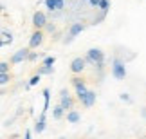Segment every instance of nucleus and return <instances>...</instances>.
<instances>
[{"label":"nucleus","instance_id":"obj_1","mask_svg":"<svg viewBox=\"0 0 146 139\" xmlns=\"http://www.w3.org/2000/svg\"><path fill=\"white\" fill-rule=\"evenodd\" d=\"M83 58H85L87 65H92L94 69H98L99 72H103V67H105V53L101 51L99 47H90Z\"/></svg>","mask_w":146,"mask_h":139},{"label":"nucleus","instance_id":"obj_2","mask_svg":"<svg viewBox=\"0 0 146 139\" xmlns=\"http://www.w3.org/2000/svg\"><path fill=\"white\" fill-rule=\"evenodd\" d=\"M110 72H112V78H115V80L123 81L125 78L128 76V70H126V63L123 62L121 58L114 56L112 58V67H110Z\"/></svg>","mask_w":146,"mask_h":139},{"label":"nucleus","instance_id":"obj_3","mask_svg":"<svg viewBox=\"0 0 146 139\" xmlns=\"http://www.w3.org/2000/svg\"><path fill=\"white\" fill-rule=\"evenodd\" d=\"M43 38H45V33H43V29H35L33 31V35H31V38H29V49H38L43 43Z\"/></svg>","mask_w":146,"mask_h":139},{"label":"nucleus","instance_id":"obj_4","mask_svg":"<svg viewBox=\"0 0 146 139\" xmlns=\"http://www.w3.org/2000/svg\"><path fill=\"white\" fill-rule=\"evenodd\" d=\"M78 99H80V103H81L85 108H90V107H94V105H96V101H98V94H96V90H90V88H88V90L83 94V96H80Z\"/></svg>","mask_w":146,"mask_h":139},{"label":"nucleus","instance_id":"obj_5","mask_svg":"<svg viewBox=\"0 0 146 139\" xmlns=\"http://www.w3.org/2000/svg\"><path fill=\"white\" fill-rule=\"evenodd\" d=\"M29 51H31L29 47H22V49H18V51L13 53V56L9 58V63H11V65L24 63V62H25V58H27V54H29Z\"/></svg>","mask_w":146,"mask_h":139},{"label":"nucleus","instance_id":"obj_6","mask_svg":"<svg viewBox=\"0 0 146 139\" xmlns=\"http://www.w3.org/2000/svg\"><path fill=\"white\" fill-rule=\"evenodd\" d=\"M47 24V15L42 9H38L33 13V27L35 29H43V25Z\"/></svg>","mask_w":146,"mask_h":139},{"label":"nucleus","instance_id":"obj_7","mask_svg":"<svg viewBox=\"0 0 146 139\" xmlns=\"http://www.w3.org/2000/svg\"><path fill=\"white\" fill-rule=\"evenodd\" d=\"M85 69H87V62H85V58L76 56V58L70 62V72H72V74H81V72L85 70Z\"/></svg>","mask_w":146,"mask_h":139},{"label":"nucleus","instance_id":"obj_8","mask_svg":"<svg viewBox=\"0 0 146 139\" xmlns=\"http://www.w3.org/2000/svg\"><path fill=\"white\" fill-rule=\"evenodd\" d=\"M43 5L52 13V11H61L65 7V0H43Z\"/></svg>","mask_w":146,"mask_h":139},{"label":"nucleus","instance_id":"obj_9","mask_svg":"<svg viewBox=\"0 0 146 139\" xmlns=\"http://www.w3.org/2000/svg\"><path fill=\"white\" fill-rule=\"evenodd\" d=\"M60 105L63 107V110L67 112V110L74 108V98H72L69 92H67V94H61V96H60Z\"/></svg>","mask_w":146,"mask_h":139},{"label":"nucleus","instance_id":"obj_10","mask_svg":"<svg viewBox=\"0 0 146 139\" xmlns=\"http://www.w3.org/2000/svg\"><path fill=\"white\" fill-rule=\"evenodd\" d=\"M83 31H85V24H83V22H74V24H70V27H69V36L76 38L78 35H81Z\"/></svg>","mask_w":146,"mask_h":139},{"label":"nucleus","instance_id":"obj_11","mask_svg":"<svg viewBox=\"0 0 146 139\" xmlns=\"http://www.w3.org/2000/svg\"><path fill=\"white\" fill-rule=\"evenodd\" d=\"M45 118H47V114H40V118L36 119V123H35V134H42L43 130L47 128V121H45Z\"/></svg>","mask_w":146,"mask_h":139},{"label":"nucleus","instance_id":"obj_12","mask_svg":"<svg viewBox=\"0 0 146 139\" xmlns=\"http://www.w3.org/2000/svg\"><path fill=\"white\" fill-rule=\"evenodd\" d=\"M65 118H67V121H69L70 125H76V123H80V121H81V114L78 112V110L70 108V110H67V112H65Z\"/></svg>","mask_w":146,"mask_h":139},{"label":"nucleus","instance_id":"obj_13","mask_svg":"<svg viewBox=\"0 0 146 139\" xmlns=\"http://www.w3.org/2000/svg\"><path fill=\"white\" fill-rule=\"evenodd\" d=\"M42 96H43V108H42V112L47 114V110L50 107V88H43V90H42Z\"/></svg>","mask_w":146,"mask_h":139},{"label":"nucleus","instance_id":"obj_14","mask_svg":"<svg viewBox=\"0 0 146 139\" xmlns=\"http://www.w3.org/2000/svg\"><path fill=\"white\" fill-rule=\"evenodd\" d=\"M0 38H2L4 45H11V43L15 42V36H13V33H9L7 29H0Z\"/></svg>","mask_w":146,"mask_h":139},{"label":"nucleus","instance_id":"obj_15","mask_svg":"<svg viewBox=\"0 0 146 139\" xmlns=\"http://www.w3.org/2000/svg\"><path fill=\"white\" fill-rule=\"evenodd\" d=\"M52 118H54L56 121H60L61 118H65V110H63V107H61L60 103L52 107Z\"/></svg>","mask_w":146,"mask_h":139},{"label":"nucleus","instance_id":"obj_16","mask_svg":"<svg viewBox=\"0 0 146 139\" xmlns=\"http://www.w3.org/2000/svg\"><path fill=\"white\" fill-rule=\"evenodd\" d=\"M36 72H38L40 76H50V74L54 72V67H50V65H40Z\"/></svg>","mask_w":146,"mask_h":139},{"label":"nucleus","instance_id":"obj_17","mask_svg":"<svg viewBox=\"0 0 146 139\" xmlns=\"http://www.w3.org/2000/svg\"><path fill=\"white\" fill-rule=\"evenodd\" d=\"M74 90H76V96L80 98V96H83V94L88 90V87H87V83H85V81H81V83H78V85L74 87Z\"/></svg>","mask_w":146,"mask_h":139},{"label":"nucleus","instance_id":"obj_18","mask_svg":"<svg viewBox=\"0 0 146 139\" xmlns=\"http://www.w3.org/2000/svg\"><path fill=\"white\" fill-rule=\"evenodd\" d=\"M11 80H13V78H11V72H0V87H5Z\"/></svg>","mask_w":146,"mask_h":139},{"label":"nucleus","instance_id":"obj_19","mask_svg":"<svg viewBox=\"0 0 146 139\" xmlns=\"http://www.w3.org/2000/svg\"><path fill=\"white\" fill-rule=\"evenodd\" d=\"M110 5H112V2H110V0H99V4H98V9L105 11V13H108V11H110Z\"/></svg>","mask_w":146,"mask_h":139},{"label":"nucleus","instance_id":"obj_20","mask_svg":"<svg viewBox=\"0 0 146 139\" xmlns=\"http://www.w3.org/2000/svg\"><path fill=\"white\" fill-rule=\"evenodd\" d=\"M40 81H42V76H40V74H38V72H36V74L33 76L29 81H27V85H29V87H36V85H38V83H40Z\"/></svg>","mask_w":146,"mask_h":139},{"label":"nucleus","instance_id":"obj_21","mask_svg":"<svg viewBox=\"0 0 146 139\" xmlns=\"http://www.w3.org/2000/svg\"><path fill=\"white\" fill-rule=\"evenodd\" d=\"M56 63V56H43L42 60V65H50V67H54Z\"/></svg>","mask_w":146,"mask_h":139},{"label":"nucleus","instance_id":"obj_22","mask_svg":"<svg viewBox=\"0 0 146 139\" xmlns=\"http://www.w3.org/2000/svg\"><path fill=\"white\" fill-rule=\"evenodd\" d=\"M119 99H121V101H125V103H128V105H132V103H133V99L130 98V94H128V92L119 94Z\"/></svg>","mask_w":146,"mask_h":139},{"label":"nucleus","instance_id":"obj_23","mask_svg":"<svg viewBox=\"0 0 146 139\" xmlns=\"http://www.w3.org/2000/svg\"><path fill=\"white\" fill-rule=\"evenodd\" d=\"M38 56H40V54H38V53H33V49H31L29 54H27V58H25V62H36Z\"/></svg>","mask_w":146,"mask_h":139},{"label":"nucleus","instance_id":"obj_24","mask_svg":"<svg viewBox=\"0 0 146 139\" xmlns=\"http://www.w3.org/2000/svg\"><path fill=\"white\" fill-rule=\"evenodd\" d=\"M9 70H11L9 62H0V72H9Z\"/></svg>","mask_w":146,"mask_h":139},{"label":"nucleus","instance_id":"obj_25","mask_svg":"<svg viewBox=\"0 0 146 139\" xmlns=\"http://www.w3.org/2000/svg\"><path fill=\"white\" fill-rule=\"evenodd\" d=\"M43 29H45L47 33H50V35H52V33L56 31V25H54V24H50V22H47V24L43 25Z\"/></svg>","mask_w":146,"mask_h":139},{"label":"nucleus","instance_id":"obj_26","mask_svg":"<svg viewBox=\"0 0 146 139\" xmlns=\"http://www.w3.org/2000/svg\"><path fill=\"white\" fill-rule=\"evenodd\" d=\"M24 136H25V139H31V136H33V132H31V130H25V134H24Z\"/></svg>","mask_w":146,"mask_h":139},{"label":"nucleus","instance_id":"obj_27","mask_svg":"<svg viewBox=\"0 0 146 139\" xmlns=\"http://www.w3.org/2000/svg\"><path fill=\"white\" fill-rule=\"evenodd\" d=\"M4 94H5V88H4V87H0V96H4Z\"/></svg>","mask_w":146,"mask_h":139},{"label":"nucleus","instance_id":"obj_28","mask_svg":"<svg viewBox=\"0 0 146 139\" xmlns=\"http://www.w3.org/2000/svg\"><path fill=\"white\" fill-rule=\"evenodd\" d=\"M141 114H143V118H144V119H146V107H144V108H143V112H141Z\"/></svg>","mask_w":146,"mask_h":139},{"label":"nucleus","instance_id":"obj_29","mask_svg":"<svg viewBox=\"0 0 146 139\" xmlns=\"http://www.w3.org/2000/svg\"><path fill=\"white\" fill-rule=\"evenodd\" d=\"M4 9H5V7H4V5H2V4H0V15H2V13H4Z\"/></svg>","mask_w":146,"mask_h":139},{"label":"nucleus","instance_id":"obj_30","mask_svg":"<svg viewBox=\"0 0 146 139\" xmlns=\"http://www.w3.org/2000/svg\"><path fill=\"white\" fill-rule=\"evenodd\" d=\"M2 47H5V45H4V42H2V38H0V49H2Z\"/></svg>","mask_w":146,"mask_h":139},{"label":"nucleus","instance_id":"obj_31","mask_svg":"<svg viewBox=\"0 0 146 139\" xmlns=\"http://www.w3.org/2000/svg\"><path fill=\"white\" fill-rule=\"evenodd\" d=\"M81 2H87V0H81Z\"/></svg>","mask_w":146,"mask_h":139}]
</instances>
